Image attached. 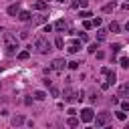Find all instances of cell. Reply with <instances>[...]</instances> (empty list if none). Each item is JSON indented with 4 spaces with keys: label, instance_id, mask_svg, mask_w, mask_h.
<instances>
[{
    "label": "cell",
    "instance_id": "obj_1",
    "mask_svg": "<svg viewBox=\"0 0 129 129\" xmlns=\"http://www.w3.org/2000/svg\"><path fill=\"white\" fill-rule=\"evenodd\" d=\"M4 48H6V57H14L16 55V51H18L20 48V44H18V38H16L14 34H4Z\"/></svg>",
    "mask_w": 129,
    "mask_h": 129
},
{
    "label": "cell",
    "instance_id": "obj_2",
    "mask_svg": "<svg viewBox=\"0 0 129 129\" xmlns=\"http://www.w3.org/2000/svg\"><path fill=\"white\" fill-rule=\"evenodd\" d=\"M34 48L38 53H42V55H46L48 51H51V42L46 40V36L44 34H38L36 38H34Z\"/></svg>",
    "mask_w": 129,
    "mask_h": 129
},
{
    "label": "cell",
    "instance_id": "obj_3",
    "mask_svg": "<svg viewBox=\"0 0 129 129\" xmlns=\"http://www.w3.org/2000/svg\"><path fill=\"white\" fill-rule=\"evenodd\" d=\"M109 121H111V113H107V111L99 113V115L95 117V123H97V127H105Z\"/></svg>",
    "mask_w": 129,
    "mask_h": 129
},
{
    "label": "cell",
    "instance_id": "obj_4",
    "mask_svg": "<svg viewBox=\"0 0 129 129\" xmlns=\"http://www.w3.org/2000/svg\"><path fill=\"white\" fill-rule=\"evenodd\" d=\"M95 119V115H93V109H83V111H81V121H83V123H91Z\"/></svg>",
    "mask_w": 129,
    "mask_h": 129
},
{
    "label": "cell",
    "instance_id": "obj_5",
    "mask_svg": "<svg viewBox=\"0 0 129 129\" xmlns=\"http://www.w3.org/2000/svg\"><path fill=\"white\" fill-rule=\"evenodd\" d=\"M64 64H67V63H64V59H55L53 64H51V69H53L55 73H61V71H64Z\"/></svg>",
    "mask_w": 129,
    "mask_h": 129
},
{
    "label": "cell",
    "instance_id": "obj_6",
    "mask_svg": "<svg viewBox=\"0 0 129 129\" xmlns=\"http://www.w3.org/2000/svg\"><path fill=\"white\" fill-rule=\"evenodd\" d=\"M63 97H64V101H69V103H71V101H75V99H77V91H73V89L69 87L67 91H64V95H63Z\"/></svg>",
    "mask_w": 129,
    "mask_h": 129
},
{
    "label": "cell",
    "instance_id": "obj_7",
    "mask_svg": "<svg viewBox=\"0 0 129 129\" xmlns=\"http://www.w3.org/2000/svg\"><path fill=\"white\" fill-rule=\"evenodd\" d=\"M48 20V16L46 14H36L34 18H32V26H36V24H44Z\"/></svg>",
    "mask_w": 129,
    "mask_h": 129
},
{
    "label": "cell",
    "instance_id": "obj_8",
    "mask_svg": "<svg viewBox=\"0 0 129 129\" xmlns=\"http://www.w3.org/2000/svg\"><path fill=\"white\" fill-rule=\"evenodd\" d=\"M18 12H20V4H18V2L8 6V14H10V16H18Z\"/></svg>",
    "mask_w": 129,
    "mask_h": 129
},
{
    "label": "cell",
    "instance_id": "obj_9",
    "mask_svg": "<svg viewBox=\"0 0 129 129\" xmlns=\"http://www.w3.org/2000/svg\"><path fill=\"white\" fill-rule=\"evenodd\" d=\"M115 79H117V77H115V73H111V71H109V73H107V83L103 85V89H107L109 85H113V83H115Z\"/></svg>",
    "mask_w": 129,
    "mask_h": 129
},
{
    "label": "cell",
    "instance_id": "obj_10",
    "mask_svg": "<svg viewBox=\"0 0 129 129\" xmlns=\"http://www.w3.org/2000/svg\"><path fill=\"white\" fill-rule=\"evenodd\" d=\"M18 20L28 22V20H30V12H28V10H20V12H18Z\"/></svg>",
    "mask_w": 129,
    "mask_h": 129
},
{
    "label": "cell",
    "instance_id": "obj_11",
    "mask_svg": "<svg viewBox=\"0 0 129 129\" xmlns=\"http://www.w3.org/2000/svg\"><path fill=\"white\" fill-rule=\"evenodd\" d=\"M22 123H24V117H22V115H14V117H12V125H14V127H18V125H22Z\"/></svg>",
    "mask_w": 129,
    "mask_h": 129
},
{
    "label": "cell",
    "instance_id": "obj_12",
    "mask_svg": "<svg viewBox=\"0 0 129 129\" xmlns=\"http://www.w3.org/2000/svg\"><path fill=\"white\" fill-rule=\"evenodd\" d=\"M127 95H129V83L121 85V89H119V97H127Z\"/></svg>",
    "mask_w": 129,
    "mask_h": 129
},
{
    "label": "cell",
    "instance_id": "obj_13",
    "mask_svg": "<svg viewBox=\"0 0 129 129\" xmlns=\"http://www.w3.org/2000/svg\"><path fill=\"white\" fill-rule=\"evenodd\" d=\"M87 2H89V0H73V2H71V6H73V8H79V6H87Z\"/></svg>",
    "mask_w": 129,
    "mask_h": 129
},
{
    "label": "cell",
    "instance_id": "obj_14",
    "mask_svg": "<svg viewBox=\"0 0 129 129\" xmlns=\"http://www.w3.org/2000/svg\"><path fill=\"white\" fill-rule=\"evenodd\" d=\"M34 99L44 101V99H46V93H44V91H36V93H34Z\"/></svg>",
    "mask_w": 129,
    "mask_h": 129
},
{
    "label": "cell",
    "instance_id": "obj_15",
    "mask_svg": "<svg viewBox=\"0 0 129 129\" xmlns=\"http://www.w3.org/2000/svg\"><path fill=\"white\" fill-rule=\"evenodd\" d=\"M115 6H117L115 2H109V4H105V6H103V12H111V10L115 8Z\"/></svg>",
    "mask_w": 129,
    "mask_h": 129
},
{
    "label": "cell",
    "instance_id": "obj_16",
    "mask_svg": "<svg viewBox=\"0 0 129 129\" xmlns=\"http://www.w3.org/2000/svg\"><path fill=\"white\" fill-rule=\"evenodd\" d=\"M55 28H57V30H64V28H67V22H64V20H59V22L55 24Z\"/></svg>",
    "mask_w": 129,
    "mask_h": 129
},
{
    "label": "cell",
    "instance_id": "obj_17",
    "mask_svg": "<svg viewBox=\"0 0 129 129\" xmlns=\"http://www.w3.org/2000/svg\"><path fill=\"white\" fill-rule=\"evenodd\" d=\"M16 57H18V61H26V59H28V51H20Z\"/></svg>",
    "mask_w": 129,
    "mask_h": 129
},
{
    "label": "cell",
    "instance_id": "obj_18",
    "mask_svg": "<svg viewBox=\"0 0 129 129\" xmlns=\"http://www.w3.org/2000/svg\"><path fill=\"white\" fill-rule=\"evenodd\" d=\"M55 46H57V48H63V46H64V40H63L61 36H57V38H55Z\"/></svg>",
    "mask_w": 129,
    "mask_h": 129
},
{
    "label": "cell",
    "instance_id": "obj_19",
    "mask_svg": "<svg viewBox=\"0 0 129 129\" xmlns=\"http://www.w3.org/2000/svg\"><path fill=\"white\" fill-rule=\"evenodd\" d=\"M67 123H69V125H71V127H77V125H79V119H77V117H75V115H71V119H69V121H67Z\"/></svg>",
    "mask_w": 129,
    "mask_h": 129
},
{
    "label": "cell",
    "instance_id": "obj_20",
    "mask_svg": "<svg viewBox=\"0 0 129 129\" xmlns=\"http://www.w3.org/2000/svg\"><path fill=\"white\" fill-rule=\"evenodd\" d=\"M109 30L111 32H119V22H111L109 24Z\"/></svg>",
    "mask_w": 129,
    "mask_h": 129
},
{
    "label": "cell",
    "instance_id": "obj_21",
    "mask_svg": "<svg viewBox=\"0 0 129 129\" xmlns=\"http://www.w3.org/2000/svg\"><path fill=\"white\" fill-rule=\"evenodd\" d=\"M97 36H99V40H105V38H107V30H103V28H101L99 32H97Z\"/></svg>",
    "mask_w": 129,
    "mask_h": 129
},
{
    "label": "cell",
    "instance_id": "obj_22",
    "mask_svg": "<svg viewBox=\"0 0 129 129\" xmlns=\"http://www.w3.org/2000/svg\"><path fill=\"white\" fill-rule=\"evenodd\" d=\"M119 63H121V67H123V69H129V59H127V57H123Z\"/></svg>",
    "mask_w": 129,
    "mask_h": 129
},
{
    "label": "cell",
    "instance_id": "obj_23",
    "mask_svg": "<svg viewBox=\"0 0 129 129\" xmlns=\"http://www.w3.org/2000/svg\"><path fill=\"white\" fill-rule=\"evenodd\" d=\"M117 119H119V121H125V119H127L125 111H117Z\"/></svg>",
    "mask_w": 129,
    "mask_h": 129
},
{
    "label": "cell",
    "instance_id": "obj_24",
    "mask_svg": "<svg viewBox=\"0 0 129 129\" xmlns=\"http://www.w3.org/2000/svg\"><path fill=\"white\" fill-rule=\"evenodd\" d=\"M34 8H36V10H44V8H46V2H36Z\"/></svg>",
    "mask_w": 129,
    "mask_h": 129
},
{
    "label": "cell",
    "instance_id": "obj_25",
    "mask_svg": "<svg viewBox=\"0 0 129 129\" xmlns=\"http://www.w3.org/2000/svg\"><path fill=\"white\" fill-rule=\"evenodd\" d=\"M79 16H81V18H89V16H91V12H89V10H83Z\"/></svg>",
    "mask_w": 129,
    "mask_h": 129
},
{
    "label": "cell",
    "instance_id": "obj_26",
    "mask_svg": "<svg viewBox=\"0 0 129 129\" xmlns=\"http://www.w3.org/2000/svg\"><path fill=\"white\" fill-rule=\"evenodd\" d=\"M77 67H79V63H77V61H71V63H69V69H73V71H75Z\"/></svg>",
    "mask_w": 129,
    "mask_h": 129
},
{
    "label": "cell",
    "instance_id": "obj_27",
    "mask_svg": "<svg viewBox=\"0 0 129 129\" xmlns=\"http://www.w3.org/2000/svg\"><path fill=\"white\" fill-rule=\"evenodd\" d=\"M121 109H123V111H129V101H123V103H121Z\"/></svg>",
    "mask_w": 129,
    "mask_h": 129
},
{
    "label": "cell",
    "instance_id": "obj_28",
    "mask_svg": "<svg viewBox=\"0 0 129 129\" xmlns=\"http://www.w3.org/2000/svg\"><path fill=\"white\" fill-rule=\"evenodd\" d=\"M97 48H99V44H91L89 46V53H97Z\"/></svg>",
    "mask_w": 129,
    "mask_h": 129
},
{
    "label": "cell",
    "instance_id": "obj_29",
    "mask_svg": "<svg viewBox=\"0 0 129 129\" xmlns=\"http://www.w3.org/2000/svg\"><path fill=\"white\" fill-rule=\"evenodd\" d=\"M83 26H85V28H87V30H89V28H91V26H93V22H91V20H85V22H83Z\"/></svg>",
    "mask_w": 129,
    "mask_h": 129
},
{
    "label": "cell",
    "instance_id": "obj_30",
    "mask_svg": "<svg viewBox=\"0 0 129 129\" xmlns=\"http://www.w3.org/2000/svg\"><path fill=\"white\" fill-rule=\"evenodd\" d=\"M79 36H81V40H83V42H87V40H89V36L85 34V32H81V34H79Z\"/></svg>",
    "mask_w": 129,
    "mask_h": 129
},
{
    "label": "cell",
    "instance_id": "obj_31",
    "mask_svg": "<svg viewBox=\"0 0 129 129\" xmlns=\"http://www.w3.org/2000/svg\"><path fill=\"white\" fill-rule=\"evenodd\" d=\"M53 28H55L53 24H46V26H44V32H53Z\"/></svg>",
    "mask_w": 129,
    "mask_h": 129
},
{
    "label": "cell",
    "instance_id": "obj_32",
    "mask_svg": "<svg viewBox=\"0 0 129 129\" xmlns=\"http://www.w3.org/2000/svg\"><path fill=\"white\" fill-rule=\"evenodd\" d=\"M51 95H55V97H57V95H59V89H57V87H51Z\"/></svg>",
    "mask_w": 129,
    "mask_h": 129
},
{
    "label": "cell",
    "instance_id": "obj_33",
    "mask_svg": "<svg viewBox=\"0 0 129 129\" xmlns=\"http://www.w3.org/2000/svg\"><path fill=\"white\" fill-rule=\"evenodd\" d=\"M93 26H101V18H95L93 20Z\"/></svg>",
    "mask_w": 129,
    "mask_h": 129
},
{
    "label": "cell",
    "instance_id": "obj_34",
    "mask_svg": "<svg viewBox=\"0 0 129 129\" xmlns=\"http://www.w3.org/2000/svg\"><path fill=\"white\" fill-rule=\"evenodd\" d=\"M125 28H127V30H129V22H127V24H125Z\"/></svg>",
    "mask_w": 129,
    "mask_h": 129
},
{
    "label": "cell",
    "instance_id": "obj_35",
    "mask_svg": "<svg viewBox=\"0 0 129 129\" xmlns=\"http://www.w3.org/2000/svg\"><path fill=\"white\" fill-rule=\"evenodd\" d=\"M2 32H4V30H2V28H0V34H2Z\"/></svg>",
    "mask_w": 129,
    "mask_h": 129
},
{
    "label": "cell",
    "instance_id": "obj_36",
    "mask_svg": "<svg viewBox=\"0 0 129 129\" xmlns=\"http://www.w3.org/2000/svg\"><path fill=\"white\" fill-rule=\"evenodd\" d=\"M57 2H64V0H57Z\"/></svg>",
    "mask_w": 129,
    "mask_h": 129
}]
</instances>
